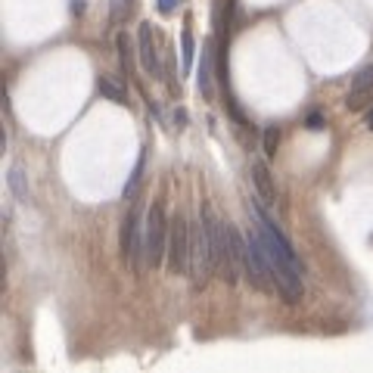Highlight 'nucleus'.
Here are the masks:
<instances>
[{"instance_id": "1", "label": "nucleus", "mask_w": 373, "mask_h": 373, "mask_svg": "<svg viewBox=\"0 0 373 373\" xmlns=\"http://www.w3.org/2000/svg\"><path fill=\"white\" fill-rule=\"evenodd\" d=\"M256 221H258L256 231L261 236V246H265V256L270 261V268H274L277 293L286 302H299L302 299V268H299V258H295V249L283 236V231L261 209H256Z\"/></svg>"}, {"instance_id": "2", "label": "nucleus", "mask_w": 373, "mask_h": 373, "mask_svg": "<svg viewBox=\"0 0 373 373\" xmlns=\"http://www.w3.org/2000/svg\"><path fill=\"white\" fill-rule=\"evenodd\" d=\"M168 231H172V221L165 215L162 202H152L143 215V258H147L149 268H162L165 256H168Z\"/></svg>"}, {"instance_id": "3", "label": "nucleus", "mask_w": 373, "mask_h": 373, "mask_svg": "<svg viewBox=\"0 0 373 373\" xmlns=\"http://www.w3.org/2000/svg\"><path fill=\"white\" fill-rule=\"evenodd\" d=\"M202 218L209 221V233H211V258H215V277H221L224 283H236L240 270H236V258H233L231 224H224L221 218H215L209 209H202Z\"/></svg>"}, {"instance_id": "4", "label": "nucleus", "mask_w": 373, "mask_h": 373, "mask_svg": "<svg viewBox=\"0 0 373 373\" xmlns=\"http://www.w3.org/2000/svg\"><path fill=\"white\" fill-rule=\"evenodd\" d=\"M211 277H215L211 233H209V221L199 215V224L193 227V246H190V280H193V286H206Z\"/></svg>"}, {"instance_id": "5", "label": "nucleus", "mask_w": 373, "mask_h": 373, "mask_svg": "<svg viewBox=\"0 0 373 373\" xmlns=\"http://www.w3.org/2000/svg\"><path fill=\"white\" fill-rule=\"evenodd\" d=\"M190 246H193V227L186 224L184 215L172 218V231H168V256L165 268L168 274H190Z\"/></svg>"}, {"instance_id": "6", "label": "nucleus", "mask_w": 373, "mask_h": 373, "mask_svg": "<svg viewBox=\"0 0 373 373\" xmlns=\"http://www.w3.org/2000/svg\"><path fill=\"white\" fill-rule=\"evenodd\" d=\"M122 256L131 261L134 268H140V256H143V224H140V209L137 199L131 202V211L122 218Z\"/></svg>"}, {"instance_id": "7", "label": "nucleus", "mask_w": 373, "mask_h": 373, "mask_svg": "<svg viewBox=\"0 0 373 373\" xmlns=\"http://www.w3.org/2000/svg\"><path fill=\"white\" fill-rule=\"evenodd\" d=\"M137 56L143 72L152 78H162V59H159V47H156V35H152V25L140 22L137 25Z\"/></svg>"}, {"instance_id": "8", "label": "nucleus", "mask_w": 373, "mask_h": 373, "mask_svg": "<svg viewBox=\"0 0 373 373\" xmlns=\"http://www.w3.org/2000/svg\"><path fill=\"white\" fill-rule=\"evenodd\" d=\"M252 184H256V190H258V199L265 202V206H274L277 202V186H274V177H270L268 162H261V159L252 162Z\"/></svg>"}, {"instance_id": "9", "label": "nucleus", "mask_w": 373, "mask_h": 373, "mask_svg": "<svg viewBox=\"0 0 373 373\" xmlns=\"http://www.w3.org/2000/svg\"><path fill=\"white\" fill-rule=\"evenodd\" d=\"M211 78H215V47L211 41L202 44V59H199V90L202 97H211Z\"/></svg>"}, {"instance_id": "10", "label": "nucleus", "mask_w": 373, "mask_h": 373, "mask_svg": "<svg viewBox=\"0 0 373 373\" xmlns=\"http://www.w3.org/2000/svg\"><path fill=\"white\" fill-rule=\"evenodd\" d=\"M97 90L103 93V100H109V103H115V106H128L131 103L125 84L115 81L112 75H100V78H97Z\"/></svg>"}, {"instance_id": "11", "label": "nucleus", "mask_w": 373, "mask_h": 373, "mask_svg": "<svg viewBox=\"0 0 373 373\" xmlns=\"http://www.w3.org/2000/svg\"><path fill=\"white\" fill-rule=\"evenodd\" d=\"M115 47H118V63H122V72L131 75L134 72V44H131V38L122 31V35L115 38Z\"/></svg>"}, {"instance_id": "12", "label": "nucleus", "mask_w": 373, "mask_h": 373, "mask_svg": "<svg viewBox=\"0 0 373 373\" xmlns=\"http://www.w3.org/2000/svg\"><path fill=\"white\" fill-rule=\"evenodd\" d=\"M131 13H134V0H109V22L112 25L128 22Z\"/></svg>"}, {"instance_id": "13", "label": "nucleus", "mask_w": 373, "mask_h": 373, "mask_svg": "<svg viewBox=\"0 0 373 373\" xmlns=\"http://www.w3.org/2000/svg\"><path fill=\"white\" fill-rule=\"evenodd\" d=\"M10 190H13V196L19 199V202H28V196H31V190H28V181H25V174H22V168H13L10 172Z\"/></svg>"}, {"instance_id": "14", "label": "nucleus", "mask_w": 373, "mask_h": 373, "mask_svg": "<svg viewBox=\"0 0 373 373\" xmlns=\"http://www.w3.org/2000/svg\"><path fill=\"white\" fill-rule=\"evenodd\" d=\"M143 168H147V156L137 159V168H134V174H131V184L125 186V202L137 199V193H140V186H143Z\"/></svg>"}, {"instance_id": "15", "label": "nucleus", "mask_w": 373, "mask_h": 373, "mask_svg": "<svg viewBox=\"0 0 373 373\" xmlns=\"http://www.w3.org/2000/svg\"><path fill=\"white\" fill-rule=\"evenodd\" d=\"M277 147H280V128H277V125H268L265 137H261V149H265L268 159H274L277 156Z\"/></svg>"}, {"instance_id": "16", "label": "nucleus", "mask_w": 373, "mask_h": 373, "mask_svg": "<svg viewBox=\"0 0 373 373\" xmlns=\"http://www.w3.org/2000/svg\"><path fill=\"white\" fill-rule=\"evenodd\" d=\"M193 53H196V41H193V31H190V28H184V35H181V56H184V72H190V65H193Z\"/></svg>"}, {"instance_id": "17", "label": "nucleus", "mask_w": 373, "mask_h": 373, "mask_svg": "<svg viewBox=\"0 0 373 373\" xmlns=\"http://www.w3.org/2000/svg\"><path fill=\"white\" fill-rule=\"evenodd\" d=\"M352 90H373V65H364V69L352 78Z\"/></svg>"}, {"instance_id": "18", "label": "nucleus", "mask_w": 373, "mask_h": 373, "mask_svg": "<svg viewBox=\"0 0 373 373\" xmlns=\"http://www.w3.org/2000/svg\"><path fill=\"white\" fill-rule=\"evenodd\" d=\"M177 4H181V0H159V10H162L165 16H172L177 10Z\"/></svg>"}, {"instance_id": "19", "label": "nucleus", "mask_w": 373, "mask_h": 373, "mask_svg": "<svg viewBox=\"0 0 373 373\" xmlns=\"http://www.w3.org/2000/svg\"><path fill=\"white\" fill-rule=\"evenodd\" d=\"M308 128H311V131H320V128H324V115L311 112V115H308Z\"/></svg>"}, {"instance_id": "20", "label": "nucleus", "mask_w": 373, "mask_h": 373, "mask_svg": "<svg viewBox=\"0 0 373 373\" xmlns=\"http://www.w3.org/2000/svg\"><path fill=\"white\" fill-rule=\"evenodd\" d=\"M72 13H75V16L84 13V0H72Z\"/></svg>"}, {"instance_id": "21", "label": "nucleus", "mask_w": 373, "mask_h": 373, "mask_svg": "<svg viewBox=\"0 0 373 373\" xmlns=\"http://www.w3.org/2000/svg\"><path fill=\"white\" fill-rule=\"evenodd\" d=\"M367 128L373 131V109H370V112H367Z\"/></svg>"}]
</instances>
